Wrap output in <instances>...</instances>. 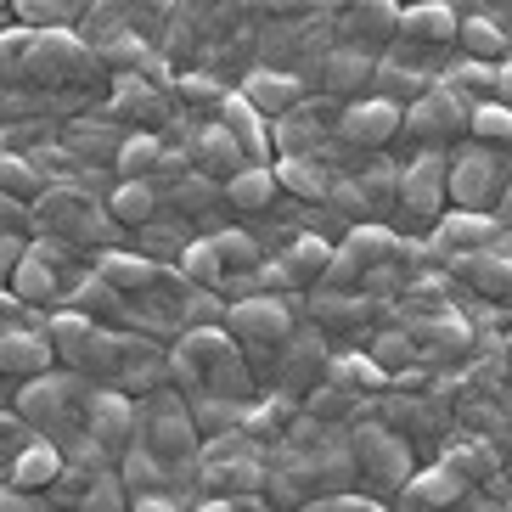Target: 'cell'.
<instances>
[{"label": "cell", "instance_id": "cell-1", "mask_svg": "<svg viewBox=\"0 0 512 512\" xmlns=\"http://www.w3.org/2000/svg\"><path fill=\"white\" fill-rule=\"evenodd\" d=\"M169 383L186 389L192 406L203 400H248L254 372H248V349L231 338L226 321L214 327H186L169 349Z\"/></svg>", "mask_w": 512, "mask_h": 512}, {"label": "cell", "instance_id": "cell-2", "mask_svg": "<svg viewBox=\"0 0 512 512\" xmlns=\"http://www.w3.org/2000/svg\"><path fill=\"white\" fill-rule=\"evenodd\" d=\"M46 332H51V344H57V355L68 361V372L96 377V383H119V377L152 349V344H141V338H130V332L102 327V321L85 316V310H62Z\"/></svg>", "mask_w": 512, "mask_h": 512}, {"label": "cell", "instance_id": "cell-3", "mask_svg": "<svg viewBox=\"0 0 512 512\" xmlns=\"http://www.w3.org/2000/svg\"><path fill=\"white\" fill-rule=\"evenodd\" d=\"M473 102L451 74H439L417 102H406V124H400V141H406V158L422 147H456V141L473 136Z\"/></svg>", "mask_w": 512, "mask_h": 512}, {"label": "cell", "instance_id": "cell-4", "mask_svg": "<svg viewBox=\"0 0 512 512\" xmlns=\"http://www.w3.org/2000/svg\"><path fill=\"white\" fill-rule=\"evenodd\" d=\"M512 186V147H490V141L467 136L451 152V203L456 209H490Z\"/></svg>", "mask_w": 512, "mask_h": 512}, {"label": "cell", "instance_id": "cell-5", "mask_svg": "<svg viewBox=\"0 0 512 512\" xmlns=\"http://www.w3.org/2000/svg\"><path fill=\"white\" fill-rule=\"evenodd\" d=\"M451 203V152L445 147H422L400 169V214L411 231H434L439 214Z\"/></svg>", "mask_w": 512, "mask_h": 512}, {"label": "cell", "instance_id": "cell-6", "mask_svg": "<svg viewBox=\"0 0 512 512\" xmlns=\"http://www.w3.org/2000/svg\"><path fill=\"white\" fill-rule=\"evenodd\" d=\"M349 451H355V473H366V484H372V496H406L417 462L400 434H389L383 422H361L349 434Z\"/></svg>", "mask_w": 512, "mask_h": 512}, {"label": "cell", "instance_id": "cell-7", "mask_svg": "<svg viewBox=\"0 0 512 512\" xmlns=\"http://www.w3.org/2000/svg\"><path fill=\"white\" fill-rule=\"evenodd\" d=\"M226 327L254 361H271V355L287 349V338H293V310L276 293H242L237 304H226Z\"/></svg>", "mask_w": 512, "mask_h": 512}, {"label": "cell", "instance_id": "cell-8", "mask_svg": "<svg viewBox=\"0 0 512 512\" xmlns=\"http://www.w3.org/2000/svg\"><path fill=\"white\" fill-rule=\"evenodd\" d=\"M400 254V231L389 220H361V226H349V237L332 248V265H327V282L332 287H361L372 271L394 265Z\"/></svg>", "mask_w": 512, "mask_h": 512}, {"label": "cell", "instance_id": "cell-9", "mask_svg": "<svg viewBox=\"0 0 512 512\" xmlns=\"http://www.w3.org/2000/svg\"><path fill=\"white\" fill-rule=\"evenodd\" d=\"M400 124H406V102H394V96H383L372 85L366 96H349V102L338 107L332 136L349 141V147H361V152H383V147L400 141Z\"/></svg>", "mask_w": 512, "mask_h": 512}, {"label": "cell", "instance_id": "cell-10", "mask_svg": "<svg viewBox=\"0 0 512 512\" xmlns=\"http://www.w3.org/2000/svg\"><path fill=\"white\" fill-rule=\"evenodd\" d=\"M501 242V220L490 209H451L439 214V226L428 231V248H434L445 265L462 254H484V248H496Z\"/></svg>", "mask_w": 512, "mask_h": 512}, {"label": "cell", "instance_id": "cell-11", "mask_svg": "<svg viewBox=\"0 0 512 512\" xmlns=\"http://www.w3.org/2000/svg\"><path fill=\"white\" fill-rule=\"evenodd\" d=\"M51 209H34L40 214V226H51V237H74V242H107L113 237V214L96 209L91 197H79V192H51L46 197Z\"/></svg>", "mask_w": 512, "mask_h": 512}, {"label": "cell", "instance_id": "cell-12", "mask_svg": "<svg viewBox=\"0 0 512 512\" xmlns=\"http://www.w3.org/2000/svg\"><path fill=\"white\" fill-rule=\"evenodd\" d=\"M327 361L332 355H327V338H321V332H293L287 349L276 355V389L293 394V400H304V394L327 377Z\"/></svg>", "mask_w": 512, "mask_h": 512}, {"label": "cell", "instance_id": "cell-13", "mask_svg": "<svg viewBox=\"0 0 512 512\" xmlns=\"http://www.w3.org/2000/svg\"><path fill=\"white\" fill-rule=\"evenodd\" d=\"M248 164H254V158H248V152H242V141L231 136L226 124H220V113H214L209 124H197V130H192V169H197V175H209V181L226 186L231 175H237V169H248Z\"/></svg>", "mask_w": 512, "mask_h": 512}, {"label": "cell", "instance_id": "cell-14", "mask_svg": "<svg viewBox=\"0 0 512 512\" xmlns=\"http://www.w3.org/2000/svg\"><path fill=\"white\" fill-rule=\"evenodd\" d=\"M85 422H91V439L102 445L107 456H124V451H130V439H136V406H130V394H124V389L91 394Z\"/></svg>", "mask_w": 512, "mask_h": 512}, {"label": "cell", "instance_id": "cell-15", "mask_svg": "<svg viewBox=\"0 0 512 512\" xmlns=\"http://www.w3.org/2000/svg\"><path fill=\"white\" fill-rule=\"evenodd\" d=\"M51 361H57L51 332H34L23 321L0 332V372L6 377H40V372H51Z\"/></svg>", "mask_w": 512, "mask_h": 512}, {"label": "cell", "instance_id": "cell-16", "mask_svg": "<svg viewBox=\"0 0 512 512\" xmlns=\"http://www.w3.org/2000/svg\"><path fill=\"white\" fill-rule=\"evenodd\" d=\"M467 473L462 467H451V462H439V467H422V473H411V484H406V507H417V512H451L456 501L467 496Z\"/></svg>", "mask_w": 512, "mask_h": 512}, {"label": "cell", "instance_id": "cell-17", "mask_svg": "<svg viewBox=\"0 0 512 512\" xmlns=\"http://www.w3.org/2000/svg\"><path fill=\"white\" fill-rule=\"evenodd\" d=\"M304 310L321 321L327 332H349V327H366V321L383 310V299H366V293H338V287H321V293H310L304 299Z\"/></svg>", "mask_w": 512, "mask_h": 512}, {"label": "cell", "instance_id": "cell-18", "mask_svg": "<svg viewBox=\"0 0 512 512\" xmlns=\"http://www.w3.org/2000/svg\"><path fill=\"white\" fill-rule=\"evenodd\" d=\"M276 186L293 192L299 203H321L332 192V169L321 152H276Z\"/></svg>", "mask_w": 512, "mask_h": 512}, {"label": "cell", "instance_id": "cell-19", "mask_svg": "<svg viewBox=\"0 0 512 512\" xmlns=\"http://www.w3.org/2000/svg\"><path fill=\"white\" fill-rule=\"evenodd\" d=\"M62 473H68V456H62L46 434L29 439V445H23V451L12 456V467H6V479H12L17 490H51V484H57Z\"/></svg>", "mask_w": 512, "mask_h": 512}, {"label": "cell", "instance_id": "cell-20", "mask_svg": "<svg viewBox=\"0 0 512 512\" xmlns=\"http://www.w3.org/2000/svg\"><path fill=\"white\" fill-rule=\"evenodd\" d=\"M164 130H130L119 136V152H113V169H119V181H158V169H164Z\"/></svg>", "mask_w": 512, "mask_h": 512}, {"label": "cell", "instance_id": "cell-21", "mask_svg": "<svg viewBox=\"0 0 512 512\" xmlns=\"http://www.w3.org/2000/svg\"><path fill=\"white\" fill-rule=\"evenodd\" d=\"M456 271L467 276L473 293H484L490 304H512V259L501 248H484V254H462Z\"/></svg>", "mask_w": 512, "mask_h": 512}, {"label": "cell", "instance_id": "cell-22", "mask_svg": "<svg viewBox=\"0 0 512 512\" xmlns=\"http://www.w3.org/2000/svg\"><path fill=\"white\" fill-rule=\"evenodd\" d=\"M400 169L406 164H394V158H372V164L355 175L361 192H366V214H372V220H389V214L400 209Z\"/></svg>", "mask_w": 512, "mask_h": 512}, {"label": "cell", "instance_id": "cell-23", "mask_svg": "<svg viewBox=\"0 0 512 512\" xmlns=\"http://www.w3.org/2000/svg\"><path fill=\"white\" fill-rule=\"evenodd\" d=\"M203 479L214 484V496H259L271 473L259 467V456H231V462L209 456V473H203Z\"/></svg>", "mask_w": 512, "mask_h": 512}, {"label": "cell", "instance_id": "cell-24", "mask_svg": "<svg viewBox=\"0 0 512 512\" xmlns=\"http://www.w3.org/2000/svg\"><path fill=\"white\" fill-rule=\"evenodd\" d=\"M327 265H332V242L327 237H310V231L293 237V242H287V254H282V271H287V282H293V287L321 282Z\"/></svg>", "mask_w": 512, "mask_h": 512}, {"label": "cell", "instance_id": "cell-25", "mask_svg": "<svg viewBox=\"0 0 512 512\" xmlns=\"http://www.w3.org/2000/svg\"><path fill=\"white\" fill-rule=\"evenodd\" d=\"M12 293L23 304H51V299H62V276H57V265L51 259H40L29 248V254L17 259V271H12Z\"/></svg>", "mask_w": 512, "mask_h": 512}, {"label": "cell", "instance_id": "cell-26", "mask_svg": "<svg viewBox=\"0 0 512 512\" xmlns=\"http://www.w3.org/2000/svg\"><path fill=\"white\" fill-rule=\"evenodd\" d=\"M226 203L242 214H259L265 203H276V164H248L226 181Z\"/></svg>", "mask_w": 512, "mask_h": 512}, {"label": "cell", "instance_id": "cell-27", "mask_svg": "<svg viewBox=\"0 0 512 512\" xmlns=\"http://www.w3.org/2000/svg\"><path fill=\"white\" fill-rule=\"evenodd\" d=\"M107 214L119 226H152L158 220V181H119L107 197Z\"/></svg>", "mask_w": 512, "mask_h": 512}, {"label": "cell", "instance_id": "cell-28", "mask_svg": "<svg viewBox=\"0 0 512 512\" xmlns=\"http://www.w3.org/2000/svg\"><path fill=\"white\" fill-rule=\"evenodd\" d=\"M327 383H338V389H355V394H377V389H389L394 377L389 366H377L372 355H332L327 361Z\"/></svg>", "mask_w": 512, "mask_h": 512}, {"label": "cell", "instance_id": "cell-29", "mask_svg": "<svg viewBox=\"0 0 512 512\" xmlns=\"http://www.w3.org/2000/svg\"><path fill=\"white\" fill-rule=\"evenodd\" d=\"M124 473L113 467H85V490H79L74 512H124Z\"/></svg>", "mask_w": 512, "mask_h": 512}, {"label": "cell", "instance_id": "cell-30", "mask_svg": "<svg viewBox=\"0 0 512 512\" xmlns=\"http://www.w3.org/2000/svg\"><path fill=\"white\" fill-rule=\"evenodd\" d=\"M214 248H220V271L226 276H259V265H265V248L248 231H214Z\"/></svg>", "mask_w": 512, "mask_h": 512}, {"label": "cell", "instance_id": "cell-31", "mask_svg": "<svg viewBox=\"0 0 512 512\" xmlns=\"http://www.w3.org/2000/svg\"><path fill=\"white\" fill-rule=\"evenodd\" d=\"M0 192L17 197V203H34V197H40V169H34V158L0 152Z\"/></svg>", "mask_w": 512, "mask_h": 512}, {"label": "cell", "instance_id": "cell-32", "mask_svg": "<svg viewBox=\"0 0 512 512\" xmlns=\"http://www.w3.org/2000/svg\"><path fill=\"white\" fill-rule=\"evenodd\" d=\"M473 136L490 141V147H512V107L496 96H479L473 102Z\"/></svg>", "mask_w": 512, "mask_h": 512}, {"label": "cell", "instance_id": "cell-33", "mask_svg": "<svg viewBox=\"0 0 512 512\" xmlns=\"http://www.w3.org/2000/svg\"><path fill=\"white\" fill-rule=\"evenodd\" d=\"M293 417V394H282V400H259V406H248V417H242V428H248V434L259 439V445H265V439H276L282 434V422Z\"/></svg>", "mask_w": 512, "mask_h": 512}, {"label": "cell", "instance_id": "cell-34", "mask_svg": "<svg viewBox=\"0 0 512 512\" xmlns=\"http://www.w3.org/2000/svg\"><path fill=\"white\" fill-rule=\"evenodd\" d=\"M304 411H310L316 422H338V417H349V411H355V389H338V383H327V377H321L316 389L304 394Z\"/></svg>", "mask_w": 512, "mask_h": 512}, {"label": "cell", "instance_id": "cell-35", "mask_svg": "<svg viewBox=\"0 0 512 512\" xmlns=\"http://www.w3.org/2000/svg\"><path fill=\"white\" fill-rule=\"evenodd\" d=\"M181 271L192 276V282H203V287H220V248H214V237H197V242H186L181 248Z\"/></svg>", "mask_w": 512, "mask_h": 512}, {"label": "cell", "instance_id": "cell-36", "mask_svg": "<svg viewBox=\"0 0 512 512\" xmlns=\"http://www.w3.org/2000/svg\"><path fill=\"white\" fill-rule=\"evenodd\" d=\"M411 355H417L411 332H377V338H372V361H377V366H389V377H394V372H406Z\"/></svg>", "mask_w": 512, "mask_h": 512}, {"label": "cell", "instance_id": "cell-37", "mask_svg": "<svg viewBox=\"0 0 512 512\" xmlns=\"http://www.w3.org/2000/svg\"><path fill=\"white\" fill-rule=\"evenodd\" d=\"M445 462L462 467L467 479H496V473H501V462L484 451V445H451V451H445Z\"/></svg>", "mask_w": 512, "mask_h": 512}, {"label": "cell", "instance_id": "cell-38", "mask_svg": "<svg viewBox=\"0 0 512 512\" xmlns=\"http://www.w3.org/2000/svg\"><path fill=\"white\" fill-rule=\"evenodd\" d=\"M304 512H383L372 496H349V490H332V496H321V501H310Z\"/></svg>", "mask_w": 512, "mask_h": 512}, {"label": "cell", "instance_id": "cell-39", "mask_svg": "<svg viewBox=\"0 0 512 512\" xmlns=\"http://www.w3.org/2000/svg\"><path fill=\"white\" fill-rule=\"evenodd\" d=\"M0 512H46V507H40L34 490H17V484L6 479V484H0Z\"/></svg>", "mask_w": 512, "mask_h": 512}, {"label": "cell", "instance_id": "cell-40", "mask_svg": "<svg viewBox=\"0 0 512 512\" xmlns=\"http://www.w3.org/2000/svg\"><path fill=\"white\" fill-rule=\"evenodd\" d=\"M23 310H29V304L17 299L12 287H6V293H0V332H6V327H17V321H23Z\"/></svg>", "mask_w": 512, "mask_h": 512}, {"label": "cell", "instance_id": "cell-41", "mask_svg": "<svg viewBox=\"0 0 512 512\" xmlns=\"http://www.w3.org/2000/svg\"><path fill=\"white\" fill-rule=\"evenodd\" d=\"M17 226H23V203L0 192V237H6V231H17Z\"/></svg>", "mask_w": 512, "mask_h": 512}, {"label": "cell", "instance_id": "cell-42", "mask_svg": "<svg viewBox=\"0 0 512 512\" xmlns=\"http://www.w3.org/2000/svg\"><path fill=\"white\" fill-rule=\"evenodd\" d=\"M130 512H186V507L175 496H158V490H152V496H136V507H130Z\"/></svg>", "mask_w": 512, "mask_h": 512}, {"label": "cell", "instance_id": "cell-43", "mask_svg": "<svg viewBox=\"0 0 512 512\" xmlns=\"http://www.w3.org/2000/svg\"><path fill=\"white\" fill-rule=\"evenodd\" d=\"M496 248H501V254H507V259H512V231H507V226H501V242H496Z\"/></svg>", "mask_w": 512, "mask_h": 512}, {"label": "cell", "instance_id": "cell-44", "mask_svg": "<svg viewBox=\"0 0 512 512\" xmlns=\"http://www.w3.org/2000/svg\"><path fill=\"white\" fill-rule=\"evenodd\" d=\"M501 344H507V361H512V332H507V338H501Z\"/></svg>", "mask_w": 512, "mask_h": 512}]
</instances>
